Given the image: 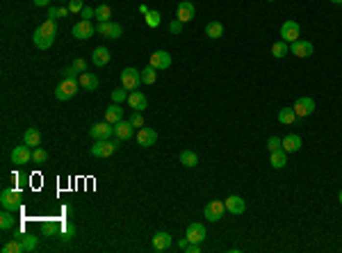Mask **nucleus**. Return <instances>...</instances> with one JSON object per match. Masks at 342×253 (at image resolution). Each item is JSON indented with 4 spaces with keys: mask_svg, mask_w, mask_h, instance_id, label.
Returning a JSON list of instances; mask_svg holds the SVG:
<instances>
[{
    "mask_svg": "<svg viewBox=\"0 0 342 253\" xmlns=\"http://www.w3.org/2000/svg\"><path fill=\"white\" fill-rule=\"evenodd\" d=\"M80 89V82L78 80H71V78H64V80L59 82L55 87V98L57 100H71Z\"/></svg>",
    "mask_w": 342,
    "mask_h": 253,
    "instance_id": "obj_1",
    "label": "nucleus"
},
{
    "mask_svg": "<svg viewBox=\"0 0 342 253\" xmlns=\"http://www.w3.org/2000/svg\"><path fill=\"white\" fill-rule=\"evenodd\" d=\"M139 85H142V71H137L132 67L121 71V87H125L128 92H137Z\"/></svg>",
    "mask_w": 342,
    "mask_h": 253,
    "instance_id": "obj_2",
    "label": "nucleus"
},
{
    "mask_svg": "<svg viewBox=\"0 0 342 253\" xmlns=\"http://www.w3.org/2000/svg\"><path fill=\"white\" fill-rule=\"evenodd\" d=\"M119 141H121V139H117V141H110V139H96V144H94V146L89 148V153H92L94 158H110V155H112L114 151H117Z\"/></svg>",
    "mask_w": 342,
    "mask_h": 253,
    "instance_id": "obj_3",
    "label": "nucleus"
},
{
    "mask_svg": "<svg viewBox=\"0 0 342 253\" xmlns=\"http://www.w3.org/2000/svg\"><path fill=\"white\" fill-rule=\"evenodd\" d=\"M0 203H2V207H5V210H9V212H16V210L21 207V192H19V189L7 187V189H2V194H0Z\"/></svg>",
    "mask_w": 342,
    "mask_h": 253,
    "instance_id": "obj_4",
    "label": "nucleus"
},
{
    "mask_svg": "<svg viewBox=\"0 0 342 253\" xmlns=\"http://www.w3.org/2000/svg\"><path fill=\"white\" fill-rule=\"evenodd\" d=\"M224 212H226V203H224V201H208L205 207H203V217L208 221H212V224L221 219Z\"/></svg>",
    "mask_w": 342,
    "mask_h": 253,
    "instance_id": "obj_5",
    "label": "nucleus"
},
{
    "mask_svg": "<svg viewBox=\"0 0 342 253\" xmlns=\"http://www.w3.org/2000/svg\"><path fill=\"white\" fill-rule=\"evenodd\" d=\"M96 32L107 37V39H119L123 34V27L119 25V23H114V21H103V23L96 25Z\"/></svg>",
    "mask_w": 342,
    "mask_h": 253,
    "instance_id": "obj_6",
    "label": "nucleus"
},
{
    "mask_svg": "<svg viewBox=\"0 0 342 253\" xmlns=\"http://www.w3.org/2000/svg\"><path fill=\"white\" fill-rule=\"evenodd\" d=\"M299 34H301V27H299L296 21H285L283 25H281V39L288 41V44L299 41Z\"/></svg>",
    "mask_w": 342,
    "mask_h": 253,
    "instance_id": "obj_7",
    "label": "nucleus"
},
{
    "mask_svg": "<svg viewBox=\"0 0 342 253\" xmlns=\"http://www.w3.org/2000/svg\"><path fill=\"white\" fill-rule=\"evenodd\" d=\"M89 135H92V139H110L114 135V126L107 121H100V123H94L89 128Z\"/></svg>",
    "mask_w": 342,
    "mask_h": 253,
    "instance_id": "obj_8",
    "label": "nucleus"
},
{
    "mask_svg": "<svg viewBox=\"0 0 342 253\" xmlns=\"http://www.w3.org/2000/svg\"><path fill=\"white\" fill-rule=\"evenodd\" d=\"M292 107H294L299 119H306V116H310V114L315 112V100L308 98V96H301V98H296V103Z\"/></svg>",
    "mask_w": 342,
    "mask_h": 253,
    "instance_id": "obj_9",
    "label": "nucleus"
},
{
    "mask_svg": "<svg viewBox=\"0 0 342 253\" xmlns=\"http://www.w3.org/2000/svg\"><path fill=\"white\" fill-rule=\"evenodd\" d=\"M194 16H196V7H194V2H190V0H183V2H178V9H176V19H178V21H183V23H190Z\"/></svg>",
    "mask_w": 342,
    "mask_h": 253,
    "instance_id": "obj_10",
    "label": "nucleus"
},
{
    "mask_svg": "<svg viewBox=\"0 0 342 253\" xmlns=\"http://www.w3.org/2000/svg\"><path fill=\"white\" fill-rule=\"evenodd\" d=\"M96 32V27L89 23V21H82L80 19L75 25H73V30H71V34L75 37V39H80V41H85V39H89L92 34Z\"/></svg>",
    "mask_w": 342,
    "mask_h": 253,
    "instance_id": "obj_11",
    "label": "nucleus"
},
{
    "mask_svg": "<svg viewBox=\"0 0 342 253\" xmlns=\"http://www.w3.org/2000/svg\"><path fill=\"white\" fill-rule=\"evenodd\" d=\"M12 162L14 164H27V162H32V148L23 144V146H14L12 151Z\"/></svg>",
    "mask_w": 342,
    "mask_h": 253,
    "instance_id": "obj_12",
    "label": "nucleus"
},
{
    "mask_svg": "<svg viewBox=\"0 0 342 253\" xmlns=\"http://www.w3.org/2000/svg\"><path fill=\"white\" fill-rule=\"evenodd\" d=\"M155 141H158V133H155V130H153V128H139L137 130V144L142 148H148V146H153V144H155Z\"/></svg>",
    "mask_w": 342,
    "mask_h": 253,
    "instance_id": "obj_13",
    "label": "nucleus"
},
{
    "mask_svg": "<svg viewBox=\"0 0 342 253\" xmlns=\"http://www.w3.org/2000/svg\"><path fill=\"white\" fill-rule=\"evenodd\" d=\"M148 64H151L153 69H158V71H162V69H169L171 67V55L167 53V50H155V53L151 55Z\"/></svg>",
    "mask_w": 342,
    "mask_h": 253,
    "instance_id": "obj_14",
    "label": "nucleus"
},
{
    "mask_svg": "<svg viewBox=\"0 0 342 253\" xmlns=\"http://www.w3.org/2000/svg\"><path fill=\"white\" fill-rule=\"evenodd\" d=\"M32 41H34V46L39 48V50H48V48L55 44V37H50V34H46L41 27H37L32 34Z\"/></svg>",
    "mask_w": 342,
    "mask_h": 253,
    "instance_id": "obj_15",
    "label": "nucleus"
},
{
    "mask_svg": "<svg viewBox=\"0 0 342 253\" xmlns=\"http://www.w3.org/2000/svg\"><path fill=\"white\" fill-rule=\"evenodd\" d=\"M135 130H137V128L132 126L130 121H119V123H114V135H117V139H130L132 135H135Z\"/></svg>",
    "mask_w": 342,
    "mask_h": 253,
    "instance_id": "obj_16",
    "label": "nucleus"
},
{
    "mask_svg": "<svg viewBox=\"0 0 342 253\" xmlns=\"http://www.w3.org/2000/svg\"><path fill=\"white\" fill-rule=\"evenodd\" d=\"M224 203H226V210H228L230 214H242L244 210H246V203H244V199H242V196H237V194H230Z\"/></svg>",
    "mask_w": 342,
    "mask_h": 253,
    "instance_id": "obj_17",
    "label": "nucleus"
},
{
    "mask_svg": "<svg viewBox=\"0 0 342 253\" xmlns=\"http://www.w3.org/2000/svg\"><path fill=\"white\" fill-rule=\"evenodd\" d=\"M313 50H315V48H313L310 41H301V39H299V41H294V44H290V53L296 55V57H310Z\"/></svg>",
    "mask_w": 342,
    "mask_h": 253,
    "instance_id": "obj_18",
    "label": "nucleus"
},
{
    "mask_svg": "<svg viewBox=\"0 0 342 253\" xmlns=\"http://www.w3.org/2000/svg\"><path fill=\"white\" fill-rule=\"evenodd\" d=\"M185 237H187L190 242H198V244H201V242L205 240V226H203V224H196V221H194V224H190V226H187V233H185Z\"/></svg>",
    "mask_w": 342,
    "mask_h": 253,
    "instance_id": "obj_19",
    "label": "nucleus"
},
{
    "mask_svg": "<svg viewBox=\"0 0 342 253\" xmlns=\"http://www.w3.org/2000/svg\"><path fill=\"white\" fill-rule=\"evenodd\" d=\"M128 105H130L135 112H142V110H146L148 100H146V96L142 92H130L128 93Z\"/></svg>",
    "mask_w": 342,
    "mask_h": 253,
    "instance_id": "obj_20",
    "label": "nucleus"
},
{
    "mask_svg": "<svg viewBox=\"0 0 342 253\" xmlns=\"http://www.w3.org/2000/svg\"><path fill=\"white\" fill-rule=\"evenodd\" d=\"M171 242H173V237H171L169 233H165V230H160V233L153 235V249H155V251H167V249L171 247Z\"/></svg>",
    "mask_w": 342,
    "mask_h": 253,
    "instance_id": "obj_21",
    "label": "nucleus"
},
{
    "mask_svg": "<svg viewBox=\"0 0 342 253\" xmlns=\"http://www.w3.org/2000/svg\"><path fill=\"white\" fill-rule=\"evenodd\" d=\"M110 60H112V55H110V50H107L105 46H98L96 50L92 53V62L96 64V67H105V64H110Z\"/></svg>",
    "mask_w": 342,
    "mask_h": 253,
    "instance_id": "obj_22",
    "label": "nucleus"
},
{
    "mask_svg": "<svg viewBox=\"0 0 342 253\" xmlns=\"http://www.w3.org/2000/svg\"><path fill=\"white\" fill-rule=\"evenodd\" d=\"M123 119V107L119 105V103H112L110 107H105V121L107 123H119V121Z\"/></svg>",
    "mask_w": 342,
    "mask_h": 253,
    "instance_id": "obj_23",
    "label": "nucleus"
},
{
    "mask_svg": "<svg viewBox=\"0 0 342 253\" xmlns=\"http://www.w3.org/2000/svg\"><path fill=\"white\" fill-rule=\"evenodd\" d=\"M301 144H303V141H301V137H299V135H288L281 146H283L285 153H296V151L301 148Z\"/></svg>",
    "mask_w": 342,
    "mask_h": 253,
    "instance_id": "obj_24",
    "label": "nucleus"
},
{
    "mask_svg": "<svg viewBox=\"0 0 342 253\" xmlns=\"http://www.w3.org/2000/svg\"><path fill=\"white\" fill-rule=\"evenodd\" d=\"M78 82H80V87H82V89H87V92H94V89L98 87V78H96L94 73H89V71L80 73Z\"/></svg>",
    "mask_w": 342,
    "mask_h": 253,
    "instance_id": "obj_25",
    "label": "nucleus"
},
{
    "mask_svg": "<svg viewBox=\"0 0 342 253\" xmlns=\"http://www.w3.org/2000/svg\"><path fill=\"white\" fill-rule=\"evenodd\" d=\"M269 164H271L274 169H283L285 164H288V153H285L283 148H278V151H271Z\"/></svg>",
    "mask_w": 342,
    "mask_h": 253,
    "instance_id": "obj_26",
    "label": "nucleus"
},
{
    "mask_svg": "<svg viewBox=\"0 0 342 253\" xmlns=\"http://www.w3.org/2000/svg\"><path fill=\"white\" fill-rule=\"evenodd\" d=\"M296 119H299V116H296L294 107H283V110H278V123H283V126H292Z\"/></svg>",
    "mask_w": 342,
    "mask_h": 253,
    "instance_id": "obj_27",
    "label": "nucleus"
},
{
    "mask_svg": "<svg viewBox=\"0 0 342 253\" xmlns=\"http://www.w3.org/2000/svg\"><path fill=\"white\" fill-rule=\"evenodd\" d=\"M23 144H27V146H39L41 144V133L37 130V128H27L25 135H23Z\"/></svg>",
    "mask_w": 342,
    "mask_h": 253,
    "instance_id": "obj_28",
    "label": "nucleus"
},
{
    "mask_svg": "<svg viewBox=\"0 0 342 253\" xmlns=\"http://www.w3.org/2000/svg\"><path fill=\"white\" fill-rule=\"evenodd\" d=\"M180 164L187 169L196 167L198 164V155L194 153V151H190V148H185V151H180Z\"/></svg>",
    "mask_w": 342,
    "mask_h": 253,
    "instance_id": "obj_29",
    "label": "nucleus"
},
{
    "mask_svg": "<svg viewBox=\"0 0 342 253\" xmlns=\"http://www.w3.org/2000/svg\"><path fill=\"white\" fill-rule=\"evenodd\" d=\"M224 34V25L219 23V21H210L208 25H205V37L208 39H219Z\"/></svg>",
    "mask_w": 342,
    "mask_h": 253,
    "instance_id": "obj_30",
    "label": "nucleus"
},
{
    "mask_svg": "<svg viewBox=\"0 0 342 253\" xmlns=\"http://www.w3.org/2000/svg\"><path fill=\"white\" fill-rule=\"evenodd\" d=\"M16 240L21 242V247H23V253H30L37 249V237L34 235H27V233H21Z\"/></svg>",
    "mask_w": 342,
    "mask_h": 253,
    "instance_id": "obj_31",
    "label": "nucleus"
},
{
    "mask_svg": "<svg viewBox=\"0 0 342 253\" xmlns=\"http://www.w3.org/2000/svg\"><path fill=\"white\" fill-rule=\"evenodd\" d=\"M14 224H16V219H14V212H9V210H5V207H2V214H0V228H2V230H12Z\"/></svg>",
    "mask_w": 342,
    "mask_h": 253,
    "instance_id": "obj_32",
    "label": "nucleus"
},
{
    "mask_svg": "<svg viewBox=\"0 0 342 253\" xmlns=\"http://www.w3.org/2000/svg\"><path fill=\"white\" fill-rule=\"evenodd\" d=\"M290 53V44L288 41H276V44H274V46H271V55H274V57H276V60H281V57H285V55Z\"/></svg>",
    "mask_w": 342,
    "mask_h": 253,
    "instance_id": "obj_33",
    "label": "nucleus"
},
{
    "mask_svg": "<svg viewBox=\"0 0 342 253\" xmlns=\"http://www.w3.org/2000/svg\"><path fill=\"white\" fill-rule=\"evenodd\" d=\"M158 80V69H153L151 64L142 71V85H153V82Z\"/></svg>",
    "mask_w": 342,
    "mask_h": 253,
    "instance_id": "obj_34",
    "label": "nucleus"
},
{
    "mask_svg": "<svg viewBox=\"0 0 342 253\" xmlns=\"http://www.w3.org/2000/svg\"><path fill=\"white\" fill-rule=\"evenodd\" d=\"M46 160H48L46 148H41V146L34 148V151H32V162H34V164H44Z\"/></svg>",
    "mask_w": 342,
    "mask_h": 253,
    "instance_id": "obj_35",
    "label": "nucleus"
},
{
    "mask_svg": "<svg viewBox=\"0 0 342 253\" xmlns=\"http://www.w3.org/2000/svg\"><path fill=\"white\" fill-rule=\"evenodd\" d=\"M110 16H112V9L107 5H98L96 7V19L103 23V21H110Z\"/></svg>",
    "mask_w": 342,
    "mask_h": 253,
    "instance_id": "obj_36",
    "label": "nucleus"
},
{
    "mask_svg": "<svg viewBox=\"0 0 342 253\" xmlns=\"http://www.w3.org/2000/svg\"><path fill=\"white\" fill-rule=\"evenodd\" d=\"M160 21H162V16H160V12H155V9H151V12L146 14V25L148 27H158Z\"/></svg>",
    "mask_w": 342,
    "mask_h": 253,
    "instance_id": "obj_37",
    "label": "nucleus"
},
{
    "mask_svg": "<svg viewBox=\"0 0 342 253\" xmlns=\"http://www.w3.org/2000/svg\"><path fill=\"white\" fill-rule=\"evenodd\" d=\"M2 253H23V247H21L19 240L7 242V244H2Z\"/></svg>",
    "mask_w": 342,
    "mask_h": 253,
    "instance_id": "obj_38",
    "label": "nucleus"
},
{
    "mask_svg": "<svg viewBox=\"0 0 342 253\" xmlns=\"http://www.w3.org/2000/svg\"><path fill=\"white\" fill-rule=\"evenodd\" d=\"M73 233H75L73 224H64V226H62V233H59V237H62V242H69L73 237Z\"/></svg>",
    "mask_w": 342,
    "mask_h": 253,
    "instance_id": "obj_39",
    "label": "nucleus"
},
{
    "mask_svg": "<svg viewBox=\"0 0 342 253\" xmlns=\"http://www.w3.org/2000/svg\"><path fill=\"white\" fill-rule=\"evenodd\" d=\"M123 89H125V87H121V89H114V92H112V103H119V105H121L123 100H128V93H125Z\"/></svg>",
    "mask_w": 342,
    "mask_h": 253,
    "instance_id": "obj_40",
    "label": "nucleus"
},
{
    "mask_svg": "<svg viewBox=\"0 0 342 253\" xmlns=\"http://www.w3.org/2000/svg\"><path fill=\"white\" fill-rule=\"evenodd\" d=\"M130 123L135 128H144V116H142V112H135V110H132V114H130Z\"/></svg>",
    "mask_w": 342,
    "mask_h": 253,
    "instance_id": "obj_41",
    "label": "nucleus"
},
{
    "mask_svg": "<svg viewBox=\"0 0 342 253\" xmlns=\"http://www.w3.org/2000/svg\"><path fill=\"white\" fill-rule=\"evenodd\" d=\"M94 16H96V9H94V7H89V5L82 7V12H80V19H82V21H89V19H94Z\"/></svg>",
    "mask_w": 342,
    "mask_h": 253,
    "instance_id": "obj_42",
    "label": "nucleus"
},
{
    "mask_svg": "<svg viewBox=\"0 0 342 253\" xmlns=\"http://www.w3.org/2000/svg\"><path fill=\"white\" fill-rule=\"evenodd\" d=\"M281 144H283V139H278V137H269V139H267V148H269V153H271V151H278V148H283Z\"/></svg>",
    "mask_w": 342,
    "mask_h": 253,
    "instance_id": "obj_43",
    "label": "nucleus"
},
{
    "mask_svg": "<svg viewBox=\"0 0 342 253\" xmlns=\"http://www.w3.org/2000/svg\"><path fill=\"white\" fill-rule=\"evenodd\" d=\"M183 25H185V23H183V21H171V23H169V32L171 34H180V32H183Z\"/></svg>",
    "mask_w": 342,
    "mask_h": 253,
    "instance_id": "obj_44",
    "label": "nucleus"
},
{
    "mask_svg": "<svg viewBox=\"0 0 342 253\" xmlns=\"http://www.w3.org/2000/svg\"><path fill=\"white\" fill-rule=\"evenodd\" d=\"M62 78H71V80H78L80 73H78V71H75L73 67H66V69H62Z\"/></svg>",
    "mask_w": 342,
    "mask_h": 253,
    "instance_id": "obj_45",
    "label": "nucleus"
},
{
    "mask_svg": "<svg viewBox=\"0 0 342 253\" xmlns=\"http://www.w3.org/2000/svg\"><path fill=\"white\" fill-rule=\"evenodd\" d=\"M82 7H85L82 0H69V9H71L73 14H80V12H82Z\"/></svg>",
    "mask_w": 342,
    "mask_h": 253,
    "instance_id": "obj_46",
    "label": "nucleus"
},
{
    "mask_svg": "<svg viewBox=\"0 0 342 253\" xmlns=\"http://www.w3.org/2000/svg\"><path fill=\"white\" fill-rule=\"evenodd\" d=\"M71 67L75 69L78 73H85V71H87V62H85V60H80V57H78V60H73Z\"/></svg>",
    "mask_w": 342,
    "mask_h": 253,
    "instance_id": "obj_47",
    "label": "nucleus"
},
{
    "mask_svg": "<svg viewBox=\"0 0 342 253\" xmlns=\"http://www.w3.org/2000/svg\"><path fill=\"white\" fill-rule=\"evenodd\" d=\"M57 16H59V7H55V5H50V7H48V19H57Z\"/></svg>",
    "mask_w": 342,
    "mask_h": 253,
    "instance_id": "obj_48",
    "label": "nucleus"
},
{
    "mask_svg": "<svg viewBox=\"0 0 342 253\" xmlns=\"http://www.w3.org/2000/svg\"><path fill=\"white\" fill-rule=\"evenodd\" d=\"M55 230H57V226H55V224H44V233H46V235H53Z\"/></svg>",
    "mask_w": 342,
    "mask_h": 253,
    "instance_id": "obj_49",
    "label": "nucleus"
},
{
    "mask_svg": "<svg viewBox=\"0 0 342 253\" xmlns=\"http://www.w3.org/2000/svg\"><path fill=\"white\" fill-rule=\"evenodd\" d=\"M187 244H190V240H187V237L178 240V249H180V251H185V249H187Z\"/></svg>",
    "mask_w": 342,
    "mask_h": 253,
    "instance_id": "obj_50",
    "label": "nucleus"
},
{
    "mask_svg": "<svg viewBox=\"0 0 342 253\" xmlns=\"http://www.w3.org/2000/svg\"><path fill=\"white\" fill-rule=\"evenodd\" d=\"M34 5H37V7H46V5H50V0H34Z\"/></svg>",
    "mask_w": 342,
    "mask_h": 253,
    "instance_id": "obj_51",
    "label": "nucleus"
},
{
    "mask_svg": "<svg viewBox=\"0 0 342 253\" xmlns=\"http://www.w3.org/2000/svg\"><path fill=\"white\" fill-rule=\"evenodd\" d=\"M139 12H142V16H146V14L151 12V9H148V7H146V5H139Z\"/></svg>",
    "mask_w": 342,
    "mask_h": 253,
    "instance_id": "obj_52",
    "label": "nucleus"
},
{
    "mask_svg": "<svg viewBox=\"0 0 342 253\" xmlns=\"http://www.w3.org/2000/svg\"><path fill=\"white\" fill-rule=\"evenodd\" d=\"M69 12H71V9H64V7H59V16H69Z\"/></svg>",
    "mask_w": 342,
    "mask_h": 253,
    "instance_id": "obj_53",
    "label": "nucleus"
},
{
    "mask_svg": "<svg viewBox=\"0 0 342 253\" xmlns=\"http://www.w3.org/2000/svg\"><path fill=\"white\" fill-rule=\"evenodd\" d=\"M331 2H336V5H342V0H331Z\"/></svg>",
    "mask_w": 342,
    "mask_h": 253,
    "instance_id": "obj_54",
    "label": "nucleus"
},
{
    "mask_svg": "<svg viewBox=\"0 0 342 253\" xmlns=\"http://www.w3.org/2000/svg\"><path fill=\"white\" fill-rule=\"evenodd\" d=\"M340 203H342V189H340Z\"/></svg>",
    "mask_w": 342,
    "mask_h": 253,
    "instance_id": "obj_55",
    "label": "nucleus"
},
{
    "mask_svg": "<svg viewBox=\"0 0 342 253\" xmlns=\"http://www.w3.org/2000/svg\"><path fill=\"white\" fill-rule=\"evenodd\" d=\"M269 2H274V0H269Z\"/></svg>",
    "mask_w": 342,
    "mask_h": 253,
    "instance_id": "obj_56",
    "label": "nucleus"
}]
</instances>
